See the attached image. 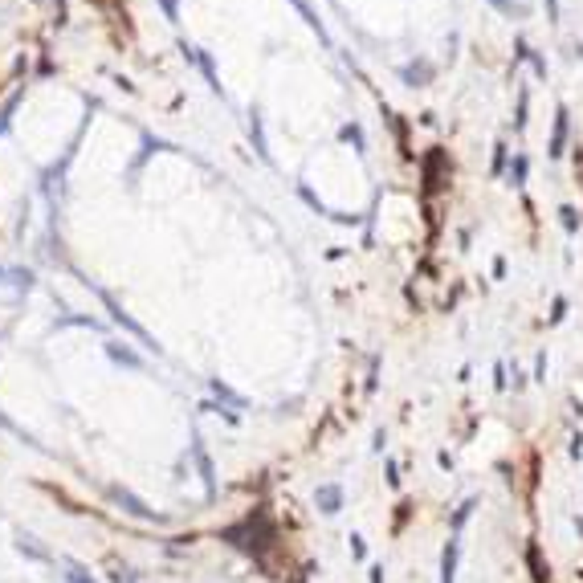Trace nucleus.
I'll list each match as a JSON object with an SVG mask.
<instances>
[{"label":"nucleus","mask_w":583,"mask_h":583,"mask_svg":"<svg viewBox=\"0 0 583 583\" xmlns=\"http://www.w3.org/2000/svg\"><path fill=\"white\" fill-rule=\"evenodd\" d=\"M571 457H575V461L583 457V433H575V437H571Z\"/></svg>","instance_id":"a878e982"},{"label":"nucleus","mask_w":583,"mask_h":583,"mask_svg":"<svg viewBox=\"0 0 583 583\" xmlns=\"http://www.w3.org/2000/svg\"><path fill=\"white\" fill-rule=\"evenodd\" d=\"M493 388H497V392H506V388H510V367H506V363H497V367H493Z\"/></svg>","instance_id":"a211bd4d"},{"label":"nucleus","mask_w":583,"mask_h":583,"mask_svg":"<svg viewBox=\"0 0 583 583\" xmlns=\"http://www.w3.org/2000/svg\"><path fill=\"white\" fill-rule=\"evenodd\" d=\"M200 412H217L224 424H241V416H237V408H228V404H221V400H208Z\"/></svg>","instance_id":"ddd939ff"},{"label":"nucleus","mask_w":583,"mask_h":583,"mask_svg":"<svg viewBox=\"0 0 583 583\" xmlns=\"http://www.w3.org/2000/svg\"><path fill=\"white\" fill-rule=\"evenodd\" d=\"M384 445H388V433H384V428H375V437H371V448H375V453H384Z\"/></svg>","instance_id":"b1692460"},{"label":"nucleus","mask_w":583,"mask_h":583,"mask_svg":"<svg viewBox=\"0 0 583 583\" xmlns=\"http://www.w3.org/2000/svg\"><path fill=\"white\" fill-rule=\"evenodd\" d=\"M192 461H196V473L204 482V497L213 502L217 497V465H213V457H208V448H204L200 437H192Z\"/></svg>","instance_id":"20e7f679"},{"label":"nucleus","mask_w":583,"mask_h":583,"mask_svg":"<svg viewBox=\"0 0 583 583\" xmlns=\"http://www.w3.org/2000/svg\"><path fill=\"white\" fill-rule=\"evenodd\" d=\"M563 314H567V302H563V298H555V306H551V322H563Z\"/></svg>","instance_id":"412c9836"},{"label":"nucleus","mask_w":583,"mask_h":583,"mask_svg":"<svg viewBox=\"0 0 583 583\" xmlns=\"http://www.w3.org/2000/svg\"><path fill=\"white\" fill-rule=\"evenodd\" d=\"M416 514V502L412 497H400V506H396V518H392V535H400L404 526H408V518Z\"/></svg>","instance_id":"f8f14e48"},{"label":"nucleus","mask_w":583,"mask_h":583,"mask_svg":"<svg viewBox=\"0 0 583 583\" xmlns=\"http://www.w3.org/2000/svg\"><path fill=\"white\" fill-rule=\"evenodd\" d=\"M563 139H567V110H559V123H555V139H551V155H563Z\"/></svg>","instance_id":"4468645a"},{"label":"nucleus","mask_w":583,"mask_h":583,"mask_svg":"<svg viewBox=\"0 0 583 583\" xmlns=\"http://www.w3.org/2000/svg\"><path fill=\"white\" fill-rule=\"evenodd\" d=\"M12 286L25 294V290H33V269H12Z\"/></svg>","instance_id":"f3484780"},{"label":"nucleus","mask_w":583,"mask_h":583,"mask_svg":"<svg viewBox=\"0 0 583 583\" xmlns=\"http://www.w3.org/2000/svg\"><path fill=\"white\" fill-rule=\"evenodd\" d=\"M437 465H441V469H453V453H448V448L437 453Z\"/></svg>","instance_id":"bb28decb"},{"label":"nucleus","mask_w":583,"mask_h":583,"mask_svg":"<svg viewBox=\"0 0 583 583\" xmlns=\"http://www.w3.org/2000/svg\"><path fill=\"white\" fill-rule=\"evenodd\" d=\"M164 12H168V17H172V21H176V12H179V4H176V0H164Z\"/></svg>","instance_id":"c85d7f7f"},{"label":"nucleus","mask_w":583,"mask_h":583,"mask_svg":"<svg viewBox=\"0 0 583 583\" xmlns=\"http://www.w3.org/2000/svg\"><path fill=\"white\" fill-rule=\"evenodd\" d=\"M546 12H551V21L559 17V0H546Z\"/></svg>","instance_id":"c756f323"},{"label":"nucleus","mask_w":583,"mask_h":583,"mask_svg":"<svg viewBox=\"0 0 583 583\" xmlns=\"http://www.w3.org/2000/svg\"><path fill=\"white\" fill-rule=\"evenodd\" d=\"M477 506H482V497H477V493H473V497H465V502L448 514V535H461V531H465V522L473 518V510H477Z\"/></svg>","instance_id":"0eeeda50"},{"label":"nucleus","mask_w":583,"mask_h":583,"mask_svg":"<svg viewBox=\"0 0 583 583\" xmlns=\"http://www.w3.org/2000/svg\"><path fill=\"white\" fill-rule=\"evenodd\" d=\"M61 580H66V583H98L86 567H82V563H66V575H61Z\"/></svg>","instance_id":"2eb2a0df"},{"label":"nucleus","mask_w":583,"mask_h":583,"mask_svg":"<svg viewBox=\"0 0 583 583\" xmlns=\"http://www.w3.org/2000/svg\"><path fill=\"white\" fill-rule=\"evenodd\" d=\"M106 497H110V506H119L127 518H139V522H164L139 493H131L127 486H106Z\"/></svg>","instance_id":"f03ea898"},{"label":"nucleus","mask_w":583,"mask_h":583,"mask_svg":"<svg viewBox=\"0 0 583 583\" xmlns=\"http://www.w3.org/2000/svg\"><path fill=\"white\" fill-rule=\"evenodd\" d=\"M208 388H213V396H217L221 404H228V408H237V412L245 408V396H237V392H233V388H228L224 379H208Z\"/></svg>","instance_id":"9b49d317"},{"label":"nucleus","mask_w":583,"mask_h":583,"mask_svg":"<svg viewBox=\"0 0 583 583\" xmlns=\"http://www.w3.org/2000/svg\"><path fill=\"white\" fill-rule=\"evenodd\" d=\"M535 379H538V384L546 379V355H538V359H535Z\"/></svg>","instance_id":"393cba45"},{"label":"nucleus","mask_w":583,"mask_h":583,"mask_svg":"<svg viewBox=\"0 0 583 583\" xmlns=\"http://www.w3.org/2000/svg\"><path fill=\"white\" fill-rule=\"evenodd\" d=\"M343 506H347V493H343L339 482H326V486H318V490H314V510H318V514L335 518Z\"/></svg>","instance_id":"39448f33"},{"label":"nucleus","mask_w":583,"mask_h":583,"mask_svg":"<svg viewBox=\"0 0 583 583\" xmlns=\"http://www.w3.org/2000/svg\"><path fill=\"white\" fill-rule=\"evenodd\" d=\"M526 567H531V580L535 583H551V563H542V546L526 542Z\"/></svg>","instance_id":"6e6552de"},{"label":"nucleus","mask_w":583,"mask_h":583,"mask_svg":"<svg viewBox=\"0 0 583 583\" xmlns=\"http://www.w3.org/2000/svg\"><path fill=\"white\" fill-rule=\"evenodd\" d=\"M493 4H497V8H502V12H510V0H493Z\"/></svg>","instance_id":"7c9ffc66"},{"label":"nucleus","mask_w":583,"mask_h":583,"mask_svg":"<svg viewBox=\"0 0 583 583\" xmlns=\"http://www.w3.org/2000/svg\"><path fill=\"white\" fill-rule=\"evenodd\" d=\"M510 179H514V184H522V179H526V159H522V155L514 159V172H510Z\"/></svg>","instance_id":"aec40b11"},{"label":"nucleus","mask_w":583,"mask_h":583,"mask_svg":"<svg viewBox=\"0 0 583 583\" xmlns=\"http://www.w3.org/2000/svg\"><path fill=\"white\" fill-rule=\"evenodd\" d=\"M522 388H526V375H522V371H518V363H514V392H522Z\"/></svg>","instance_id":"cd10ccee"},{"label":"nucleus","mask_w":583,"mask_h":583,"mask_svg":"<svg viewBox=\"0 0 583 583\" xmlns=\"http://www.w3.org/2000/svg\"><path fill=\"white\" fill-rule=\"evenodd\" d=\"M98 298H102V306L110 310V318H115V322H119L123 330H131V335L139 339V343H143V347H147V351H155V355H159V343H155V339H151V335H147V330H143V326L135 322L131 314H127L123 306H119V302H115V294H106V290H98Z\"/></svg>","instance_id":"7ed1b4c3"},{"label":"nucleus","mask_w":583,"mask_h":583,"mask_svg":"<svg viewBox=\"0 0 583 583\" xmlns=\"http://www.w3.org/2000/svg\"><path fill=\"white\" fill-rule=\"evenodd\" d=\"M106 355L115 359V363H123V367H131V371H143V359L135 355L127 343H106Z\"/></svg>","instance_id":"9d476101"},{"label":"nucleus","mask_w":583,"mask_h":583,"mask_svg":"<svg viewBox=\"0 0 583 583\" xmlns=\"http://www.w3.org/2000/svg\"><path fill=\"white\" fill-rule=\"evenodd\" d=\"M17 551H21L25 559H33V563H53V555H49L45 546H37V538H33V535H25V531L17 535Z\"/></svg>","instance_id":"1a4fd4ad"},{"label":"nucleus","mask_w":583,"mask_h":583,"mask_svg":"<svg viewBox=\"0 0 583 583\" xmlns=\"http://www.w3.org/2000/svg\"><path fill=\"white\" fill-rule=\"evenodd\" d=\"M457 563H461V535H448L441 551V583H457Z\"/></svg>","instance_id":"423d86ee"},{"label":"nucleus","mask_w":583,"mask_h":583,"mask_svg":"<svg viewBox=\"0 0 583 583\" xmlns=\"http://www.w3.org/2000/svg\"><path fill=\"white\" fill-rule=\"evenodd\" d=\"M367 583H384V563H371L367 567Z\"/></svg>","instance_id":"4be33fe9"},{"label":"nucleus","mask_w":583,"mask_h":583,"mask_svg":"<svg viewBox=\"0 0 583 583\" xmlns=\"http://www.w3.org/2000/svg\"><path fill=\"white\" fill-rule=\"evenodd\" d=\"M0 424H4V428H8V433H17V437H25V433H21V428H17V424H12V420H8V416H4V412H0ZM25 445H33V437H25Z\"/></svg>","instance_id":"5701e85b"},{"label":"nucleus","mask_w":583,"mask_h":583,"mask_svg":"<svg viewBox=\"0 0 583 583\" xmlns=\"http://www.w3.org/2000/svg\"><path fill=\"white\" fill-rule=\"evenodd\" d=\"M351 559H359V563L367 559V538L363 535H351Z\"/></svg>","instance_id":"6ab92c4d"},{"label":"nucleus","mask_w":583,"mask_h":583,"mask_svg":"<svg viewBox=\"0 0 583 583\" xmlns=\"http://www.w3.org/2000/svg\"><path fill=\"white\" fill-rule=\"evenodd\" d=\"M221 542H233L237 551H245V555L261 567V563L273 559V551L281 546V531H277V522H273L269 506H266V502H257L245 518H237L233 526H224Z\"/></svg>","instance_id":"f257e3e1"},{"label":"nucleus","mask_w":583,"mask_h":583,"mask_svg":"<svg viewBox=\"0 0 583 583\" xmlns=\"http://www.w3.org/2000/svg\"><path fill=\"white\" fill-rule=\"evenodd\" d=\"M384 482H388V486H392V490H400V461H396V457H388V461H384Z\"/></svg>","instance_id":"dca6fc26"}]
</instances>
